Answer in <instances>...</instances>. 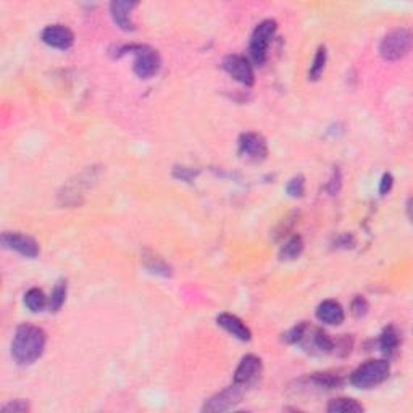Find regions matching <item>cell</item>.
Segmentation results:
<instances>
[{"instance_id":"6da1fadb","label":"cell","mask_w":413,"mask_h":413,"mask_svg":"<svg viewBox=\"0 0 413 413\" xmlns=\"http://www.w3.org/2000/svg\"><path fill=\"white\" fill-rule=\"evenodd\" d=\"M47 334L36 324H20L12 340V357L18 365H33L43 357Z\"/></svg>"},{"instance_id":"7a4b0ae2","label":"cell","mask_w":413,"mask_h":413,"mask_svg":"<svg viewBox=\"0 0 413 413\" xmlns=\"http://www.w3.org/2000/svg\"><path fill=\"white\" fill-rule=\"evenodd\" d=\"M391 365L387 360H368L350 375V384L359 389H373L389 378Z\"/></svg>"},{"instance_id":"3957f363","label":"cell","mask_w":413,"mask_h":413,"mask_svg":"<svg viewBox=\"0 0 413 413\" xmlns=\"http://www.w3.org/2000/svg\"><path fill=\"white\" fill-rule=\"evenodd\" d=\"M412 49V33L400 28L387 33L380 44V54L387 61H397L409 55Z\"/></svg>"},{"instance_id":"277c9868","label":"cell","mask_w":413,"mask_h":413,"mask_svg":"<svg viewBox=\"0 0 413 413\" xmlns=\"http://www.w3.org/2000/svg\"><path fill=\"white\" fill-rule=\"evenodd\" d=\"M276 29H278V24L275 20H263L262 23L257 24L254 33H252L249 52H250L252 60H254L257 65H263L266 61L268 47H270Z\"/></svg>"},{"instance_id":"5b68a950","label":"cell","mask_w":413,"mask_h":413,"mask_svg":"<svg viewBox=\"0 0 413 413\" xmlns=\"http://www.w3.org/2000/svg\"><path fill=\"white\" fill-rule=\"evenodd\" d=\"M131 50L134 57V73L141 80H151L152 76L158 73L160 65H162V60H160L158 52L149 47V45H131V47H126Z\"/></svg>"},{"instance_id":"8992f818","label":"cell","mask_w":413,"mask_h":413,"mask_svg":"<svg viewBox=\"0 0 413 413\" xmlns=\"http://www.w3.org/2000/svg\"><path fill=\"white\" fill-rule=\"evenodd\" d=\"M263 366L260 357H257L254 354L246 355V357H242V360L239 361V365H237L232 383L244 387V389H249V387L254 386L258 378H260Z\"/></svg>"},{"instance_id":"52a82bcc","label":"cell","mask_w":413,"mask_h":413,"mask_svg":"<svg viewBox=\"0 0 413 413\" xmlns=\"http://www.w3.org/2000/svg\"><path fill=\"white\" fill-rule=\"evenodd\" d=\"M244 387L237 386L232 383L230 387H226L218 394H215L213 397H210L209 400H205V404L202 407L204 412H226L234 409V407L239 404L242 396L246 394Z\"/></svg>"},{"instance_id":"ba28073f","label":"cell","mask_w":413,"mask_h":413,"mask_svg":"<svg viewBox=\"0 0 413 413\" xmlns=\"http://www.w3.org/2000/svg\"><path fill=\"white\" fill-rule=\"evenodd\" d=\"M297 344H301L303 349L312 354H329L334 350V343L329 334L324 333L322 328H312L308 324L303 329L302 338Z\"/></svg>"},{"instance_id":"9c48e42d","label":"cell","mask_w":413,"mask_h":413,"mask_svg":"<svg viewBox=\"0 0 413 413\" xmlns=\"http://www.w3.org/2000/svg\"><path fill=\"white\" fill-rule=\"evenodd\" d=\"M223 70L237 82L244 86H254L255 73L249 59L242 55H228L223 60Z\"/></svg>"},{"instance_id":"30bf717a","label":"cell","mask_w":413,"mask_h":413,"mask_svg":"<svg viewBox=\"0 0 413 413\" xmlns=\"http://www.w3.org/2000/svg\"><path fill=\"white\" fill-rule=\"evenodd\" d=\"M2 244L5 249L18 252L20 255L36 258L39 255V244L34 237L22 234V232H13V231H5L2 234Z\"/></svg>"},{"instance_id":"8fae6325","label":"cell","mask_w":413,"mask_h":413,"mask_svg":"<svg viewBox=\"0 0 413 413\" xmlns=\"http://www.w3.org/2000/svg\"><path fill=\"white\" fill-rule=\"evenodd\" d=\"M239 153L252 162H262L268 155V144L258 133H244L239 137Z\"/></svg>"},{"instance_id":"7c38bea8","label":"cell","mask_w":413,"mask_h":413,"mask_svg":"<svg viewBox=\"0 0 413 413\" xmlns=\"http://www.w3.org/2000/svg\"><path fill=\"white\" fill-rule=\"evenodd\" d=\"M44 44L59 50H68L75 44V33L65 24H50L40 34Z\"/></svg>"},{"instance_id":"4fadbf2b","label":"cell","mask_w":413,"mask_h":413,"mask_svg":"<svg viewBox=\"0 0 413 413\" xmlns=\"http://www.w3.org/2000/svg\"><path fill=\"white\" fill-rule=\"evenodd\" d=\"M137 7L136 2H128V0H118V2H112L110 5V13L112 18L118 28L123 31H134L136 24H134L131 13L133 10Z\"/></svg>"},{"instance_id":"5bb4252c","label":"cell","mask_w":413,"mask_h":413,"mask_svg":"<svg viewBox=\"0 0 413 413\" xmlns=\"http://www.w3.org/2000/svg\"><path fill=\"white\" fill-rule=\"evenodd\" d=\"M216 323L221 326L225 331H228L231 336H234L236 339L239 340H250L252 339V331L249 326L242 322L239 317L232 313H220L216 317Z\"/></svg>"},{"instance_id":"9a60e30c","label":"cell","mask_w":413,"mask_h":413,"mask_svg":"<svg viewBox=\"0 0 413 413\" xmlns=\"http://www.w3.org/2000/svg\"><path fill=\"white\" fill-rule=\"evenodd\" d=\"M317 318L318 322L329 324V326H339L344 322L345 313L343 306L338 301L328 299V301H323L317 307Z\"/></svg>"},{"instance_id":"2e32d148","label":"cell","mask_w":413,"mask_h":413,"mask_svg":"<svg viewBox=\"0 0 413 413\" xmlns=\"http://www.w3.org/2000/svg\"><path fill=\"white\" fill-rule=\"evenodd\" d=\"M380 347L387 359H392L397 354V350L400 347V331L394 324L386 326L384 331L381 333Z\"/></svg>"},{"instance_id":"e0dca14e","label":"cell","mask_w":413,"mask_h":413,"mask_svg":"<svg viewBox=\"0 0 413 413\" xmlns=\"http://www.w3.org/2000/svg\"><path fill=\"white\" fill-rule=\"evenodd\" d=\"M142 263L149 271L153 273V275H160L165 278L172 276V266H170L163 258H160L157 254H153L152 250L146 249L142 252Z\"/></svg>"},{"instance_id":"ac0fdd59","label":"cell","mask_w":413,"mask_h":413,"mask_svg":"<svg viewBox=\"0 0 413 413\" xmlns=\"http://www.w3.org/2000/svg\"><path fill=\"white\" fill-rule=\"evenodd\" d=\"M326 410L329 413H361L365 409L363 405L355 399H349V397H338V399L329 400Z\"/></svg>"},{"instance_id":"d6986e66","label":"cell","mask_w":413,"mask_h":413,"mask_svg":"<svg viewBox=\"0 0 413 413\" xmlns=\"http://www.w3.org/2000/svg\"><path fill=\"white\" fill-rule=\"evenodd\" d=\"M302 252H303L302 237L299 234H294L284 242V246L280 249V258L286 262L297 260V258L302 255Z\"/></svg>"},{"instance_id":"ffe728a7","label":"cell","mask_w":413,"mask_h":413,"mask_svg":"<svg viewBox=\"0 0 413 413\" xmlns=\"http://www.w3.org/2000/svg\"><path fill=\"white\" fill-rule=\"evenodd\" d=\"M24 306L29 312L39 313L49 306V299L45 297V294L40 291L39 287H31L29 291L24 294Z\"/></svg>"},{"instance_id":"44dd1931","label":"cell","mask_w":413,"mask_h":413,"mask_svg":"<svg viewBox=\"0 0 413 413\" xmlns=\"http://www.w3.org/2000/svg\"><path fill=\"white\" fill-rule=\"evenodd\" d=\"M66 294H68V284H66V280H59L55 283V286L52 289L49 296L50 312H59V310L63 307V303L66 301Z\"/></svg>"},{"instance_id":"7402d4cb","label":"cell","mask_w":413,"mask_h":413,"mask_svg":"<svg viewBox=\"0 0 413 413\" xmlns=\"http://www.w3.org/2000/svg\"><path fill=\"white\" fill-rule=\"evenodd\" d=\"M326 59H328V52L324 45H322L317 50V54L313 57V61L312 65H310V70H308V80L312 81H318L320 77H322L323 71H324V65H326Z\"/></svg>"},{"instance_id":"603a6c76","label":"cell","mask_w":413,"mask_h":413,"mask_svg":"<svg viewBox=\"0 0 413 413\" xmlns=\"http://www.w3.org/2000/svg\"><path fill=\"white\" fill-rule=\"evenodd\" d=\"M310 381L317 387H322V389H334V387L340 384L339 375L333 373H317L310 378Z\"/></svg>"},{"instance_id":"cb8c5ba5","label":"cell","mask_w":413,"mask_h":413,"mask_svg":"<svg viewBox=\"0 0 413 413\" xmlns=\"http://www.w3.org/2000/svg\"><path fill=\"white\" fill-rule=\"evenodd\" d=\"M286 193L294 199L302 197L303 193H306V178H303L302 174H297V177L289 179V183L286 186Z\"/></svg>"},{"instance_id":"d4e9b609","label":"cell","mask_w":413,"mask_h":413,"mask_svg":"<svg viewBox=\"0 0 413 413\" xmlns=\"http://www.w3.org/2000/svg\"><path fill=\"white\" fill-rule=\"evenodd\" d=\"M368 310H370V303L363 296L355 297L352 301V306H350V312H352L354 317L357 318L365 317V315L368 313Z\"/></svg>"},{"instance_id":"484cf974","label":"cell","mask_w":413,"mask_h":413,"mask_svg":"<svg viewBox=\"0 0 413 413\" xmlns=\"http://www.w3.org/2000/svg\"><path fill=\"white\" fill-rule=\"evenodd\" d=\"M2 410L3 412H13V413H24V412L31 410V405L28 404V400L17 399V400H12L7 405H3Z\"/></svg>"},{"instance_id":"4316f807","label":"cell","mask_w":413,"mask_h":413,"mask_svg":"<svg viewBox=\"0 0 413 413\" xmlns=\"http://www.w3.org/2000/svg\"><path fill=\"white\" fill-rule=\"evenodd\" d=\"M392 186H394V178H392L391 173H384L383 178H381V184H380V193L386 195L391 193Z\"/></svg>"}]
</instances>
